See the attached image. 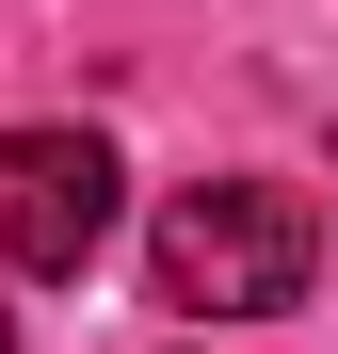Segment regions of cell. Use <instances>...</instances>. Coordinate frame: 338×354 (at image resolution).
I'll list each match as a JSON object with an SVG mask.
<instances>
[{
	"mask_svg": "<svg viewBox=\"0 0 338 354\" xmlns=\"http://www.w3.org/2000/svg\"><path fill=\"white\" fill-rule=\"evenodd\" d=\"M306 274H322L306 177H194L145 225V290L178 322H274V306H306Z\"/></svg>",
	"mask_w": 338,
	"mask_h": 354,
	"instance_id": "cell-1",
	"label": "cell"
},
{
	"mask_svg": "<svg viewBox=\"0 0 338 354\" xmlns=\"http://www.w3.org/2000/svg\"><path fill=\"white\" fill-rule=\"evenodd\" d=\"M129 225V161L97 129H0V274L32 290H81Z\"/></svg>",
	"mask_w": 338,
	"mask_h": 354,
	"instance_id": "cell-2",
	"label": "cell"
}]
</instances>
